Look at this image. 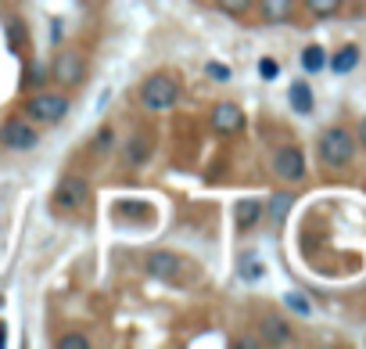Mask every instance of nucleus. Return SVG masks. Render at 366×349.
Masks as SVG:
<instances>
[{
    "label": "nucleus",
    "mask_w": 366,
    "mask_h": 349,
    "mask_svg": "<svg viewBox=\"0 0 366 349\" xmlns=\"http://www.w3.org/2000/svg\"><path fill=\"white\" fill-rule=\"evenodd\" d=\"M137 97H140V108L151 112V115L169 112V108H176V101H180V79L172 72H151L140 83Z\"/></svg>",
    "instance_id": "nucleus-1"
},
{
    "label": "nucleus",
    "mask_w": 366,
    "mask_h": 349,
    "mask_svg": "<svg viewBox=\"0 0 366 349\" xmlns=\"http://www.w3.org/2000/svg\"><path fill=\"white\" fill-rule=\"evenodd\" d=\"M316 155L323 162V170H349L352 159H356V137L344 130V127H331L319 133V145Z\"/></svg>",
    "instance_id": "nucleus-2"
},
{
    "label": "nucleus",
    "mask_w": 366,
    "mask_h": 349,
    "mask_svg": "<svg viewBox=\"0 0 366 349\" xmlns=\"http://www.w3.org/2000/svg\"><path fill=\"white\" fill-rule=\"evenodd\" d=\"M69 90H36L26 97V119L36 122V127H54V122H61L65 115H69Z\"/></svg>",
    "instance_id": "nucleus-3"
},
{
    "label": "nucleus",
    "mask_w": 366,
    "mask_h": 349,
    "mask_svg": "<svg viewBox=\"0 0 366 349\" xmlns=\"http://www.w3.org/2000/svg\"><path fill=\"white\" fill-rule=\"evenodd\" d=\"M47 69H51L54 87H61V90H76V87H83V83H86V54H83V51H76V47L58 51V54H54V61H51Z\"/></svg>",
    "instance_id": "nucleus-4"
},
{
    "label": "nucleus",
    "mask_w": 366,
    "mask_h": 349,
    "mask_svg": "<svg viewBox=\"0 0 366 349\" xmlns=\"http://www.w3.org/2000/svg\"><path fill=\"white\" fill-rule=\"evenodd\" d=\"M144 270H147V277H155V281H172V284H180L187 274H201V270H194V266H190L180 252H165V249L151 252V256L144 259Z\"/></svg>",
    "instance_id": "nucleus-5"
},
{
    "label": "nucleus",
    "mask_w": 366,
    "mask_h": 349,
    "mask_svg": "<svg viewBox=\"0 0 366 349\" xmlns=\"http://www.w3.org/2000/svg\"><path fill=\"white\" fill-rule=\"evenodd\" d=\"M51 205L58 213H83L86 205H90V184H86L83 177H61Z\"/></svg>",
    "instance_id": "nucleus-6"
},
{
    "label": "nucleus",
    "mask_w": 366,
    "mask_h": 349,
    "mask_svg": "<svg viewBox=\"0 0 366 349\" xmlns=\"http://www.w3.org/2000/svg\"><path fill=\"white\" fill-rule=\"evenodd\" d=\"M0 145H8L11 152H33L40 145V130L36 122H29L26 115H15L0 127Z\"/></svg>",
    "instance_id": "nucleus-7"
},
{
    "label": "nucleus",
    "mask_w": 366,
    "mask_h": 349,
    "mask_svg": "<svg viewBox=\"0 0 366 349\" xmlns=\"http://www.w3.org/2000/svg\"><path fill=\"white\" fill-rule=\"evenodd\" d=\"M273 173H276V180H284V184L306 180V155H301V148H294V145L276 148L273 152Z\"/></svg>",
    "instance_id": "nucleus-8"
},
{
    "label": "nucleus",
    "mask_w": 366,
    "mask_h": 349,
    "mask_svg": "<svg viewBox=\"0 0 366 349\" xmlns=\"http://www.w3.org/2000/svg\"><path fill=\"white\" fill-rule=\"evenodd\" d=\"M208 127L219 133V137H233L244 130V112L241 105H233V101H215L212 105V115H208Z\"/></svg>",
    "instance_id": "nucleus-9"
},
{
    "label": "nucleus",
    "mask_w": 366,
    "mask_h": 349,
    "mask_svg": "<svg viewBox=\"0 0 366 349\" xmlns=\"http://www.w3.org/2000/svg\"><path fill=\"white\" fill-rule=\"evenodd\" d=\"M263 216H266V202L263 198H241V202H237V209H233V223H237V231H241V234L258 227Z\"/></svg>",
    "instance_id": "nucleus-10"
},
{
    "label": "nucleus",
    "mask_w": 366,
    "mask_h": 349,
    "mask_svg": "<svg viewBox=\"0 0 366 349\" xmlns=\"http://www.w3.org/2000/svg\"><path fill=\"white\" fill-rule=\"evenodd\" d=\"M258 332H263V339L269 346H291V327H288V320L280 317V314H263Z\"/></svg>",
    "instance_id": "nucleus-11"
},
{
    "label": "nucleus",
    "mask_w": 366,
    "mask_h": 349,
    "mask_svg": "<svg viewBox=\"0 0 366 349\" xmlns=\"http://www.w3.org/2000/svg\"><path fill=\"white\" fill-rule=\"evenodd\" d=\"M255 4H258V18L266 26H280L294 15V0H255Z\"/></svg>",
    "instance_id": "nucleus-12"
},
{
    "label": "nucleus",
    "mask_w": 366,
    "mask_h": 349,
    "mask_svg": "<svg viewBox=\"0 0 366 349\" xmlns=\"http://www.w3.org/2000/svg\"><path fill=\"white\" fill-rule=\"evenodd\" d=\"M151 159V137H140V133H133L126 140V166H144V162Z\"/></svg>",
    "instance_id": "nucleus-13"
},
{
    "label": "nucleus",
    "mask_w": 366,
    "mask_h": 349,
    "mask_svg": "<svg viewBox=\"0 0 366 349\" xmlns=\"http://www.w3.org/2000/svg\"><path fill=\"white\" fill-rule=\"evenodd\" d=\"M359 58H363V54H359V47H356V44H344V47H341V51L331 58V72H338V76H349V72L359 65Z\"/></svg>",
    "instance_id": "nucleus-14"
},
{
    "label": "nucleus",
    "mask_w": 366,
    "mask_h": 349,
    "mask_svg": "<svg viewBox=\"0 0 366 349\" xmlns=\"http://www.w3.org/2000/svg\"><path fill=\"white\" fill-rule=\"evenodd\" d=\"M288 97H291V108H294L298 115H309V112H313V87L306 83V79H294Z\"/></svg>",
    "instance_id": "nucleus-15"
},
{
    "label": "nucleus",
    "mask_w": 366,
    "mask_h": 349,
    "mask_svg": "<svg viewBox=\"0 0 366 349\" xmlns=\"http://www.w3.org/2000/svg\"><path fill=\"white\" fill-rule=\"evenodd\" d=\"M301 69L306 72H323L327 69V51H323L319 44H309L306 51H301Z\"/></svg>",
    "instance_id": "nucleus-16"
},
{
    "label": "nucleus",
    "mask_w": 366,
    "mask_h": 349,
    "mask_svg": "<svg viewBox=\"0 0 366 349\" xmlns=\"http://www.w3.org/2000/svg\"><path fill=\"white\" fill-rule=\"evenodd\" d=\"M288 209H291V195H288V191H276V195L269 198V205H266V216H269L273 223H284Z\"/></svg>",
    "instance_id": "nucleus-17"
},
{
    "label": "nucleus",
    "mask_w": 366,
    "mask_h": 349,
    "mask_svg": "<svg viewBox=\"0 0 366 349\" xmlns=\"http://www.w3.org/2000/svg\"><path fill=\"white\" fill-rule=\"evenodd\" d=\"M341 4H344V0H306V11L313 18H334L341 11Z\"/></svg>",
    "instance_id": "nucleus-18"
},
{
    "label": "nucleus",
    "mask_w": 366,
    "mask_h": 349,
    "mask_svg": "<svg viewBox=\"0 0 366 349\" xmlns=\"http://www.w3.org/2000/svg\"><path fill=\"white\" fill-rule=\"evenodd\" d=\"M215 8H219L223 15H233V18H241L255 8V0H215Z\"/></svg>",
    "instance_id": "nucleus-19"
},
{
    "label": "nucleus",
    "mask_w": 366,
    "mask_h": 349,
    "mask_svg": "<svg viewBox=\"0 0 366 349\" xmlns=\"http://www.w3.org/2000/svg\"><path fill=\"white\" fill-rule=\"evenodd\" d=\"M94 148L97 152H112L115 148V127H101L97 137H94Z\"/></svg>",
    "instance_id": "nucleus-20"
},
{
    "label": "nucleus",
    "mask_w": 366,
    "mask_h": 349,
    "mask_svg": "<svg viewBox=\"0 0 366 349\" xmlns=\"http://www.w3.org/2000/svg\"><path fill=\"white\" fill-rule=\"evenodd\" d=\"M205 72H208V79H215V83H230V65H223V61H208L205 65Z\"/></svg>",
    "instance_id": "nucleus-21"
},
{
    "label": "nucleus",
    "mask_w": 366,
    "mask_h": 349,
    "mask_svg": "<svg viewBox=\"0 0 366 349\" xmlns=\"http://www.w3.org/2000/svg\"><path fill=\"white\" fill-rule=\"evenodd\" d=\"M284 302H288V310H294V314H301V317H309V314H313V306L306 302V295H298V292H291Z\"/></svg>",
    "instance_id": "nucleus-22"
},
{
    "label": "nucleus",
    "mask_w": 366,
    "mask_h": 349,
    "mask_svg": "<svg viewBox=\"0 0 366 349\" xmlns=\"http://www.w3.org/2000/svg\"><path fill=\"white\" fill-rule=\"evenodd\" d=\"M58 346H61V349H86V346H90V339L76 332V335H61V339H58Z\"/></svg>",
    "instance_id": "nucleus-23"
},
{
    "label": "nucleus",
    "mask_w": 366,
    "mask_h": 349,
    "mask_svg": "<svg viewBox=\"0 0 366 349\" xmlns=\"http://www.w3.org/2000/svg\"><path fill=\"white\" fill-rule=\"evenodd\" d=\"M47 76H51V69H43V65H29V79H22V83H26V87H40Z\"/></svg>",
    "instance_id": "nucleus-24"
},
{
    "label": "nucleus",
    "mask_w": 366,
    "mask_h": 349,
    "mask_svg": "<svg viewBox=\"0 0 366 349\" xmlns=\"http://www.w3.org/2000/svg\"><path fill=\"white\" fill-rule=\"evenodd\" d=\"M258 72H263V79H276L280 76V65H276L273 58H263V61H258Z\"/></svg>",
    "instance_id": "nucleus-25"
},
{
    "label": "nucleus",
    "mask_w": 366,
    "mask_h": 349,
    "mask_svg": "<svg viewBox=\"0 0 366 349\" xmlns=\"http://www.w3.org/2000/svg\"><path fill=\"white\" fill-rule=\"evenodd\" d=\"M241 270H244V281H258L263 277V263H244Z\"/></svg>",
    "instance_id": "nucleus-26"
},
{
    "label": "nucleus",
    "mask_w": 366,
    "mask_h": 349,
    "mask_svg": "<svg viewBox=\"0 0 366 349\" xmlns=\"http://www.w3.org/2000/svg\"><path fill=\"white\" fill-rule=\"evenodd\" d=\"M356 133H359V145L366 148V115L359 119V127H356Z\"/></svg>",
    "instance_id": "nucleus-27"
},
{
    "label": "nucleus",
    "mask_w": 366,
    "mask_h": 349,
    "mask_svg": "<svg viewBox=\"0 0 366 349\" xmlns=\"http://www.w3.org/2000/svg\"><path fill=\"white\" fill-rule=\"evenodd\" d=\"M8 342V335H4V324H0V346H4Z\"/></svg>",
    "instance_id": "nucleus-28"
},
{
    "label": "nucleus",
    "mask_w": 366,
    "mask_h": 349,
    "mask_svg": "<svg viewBox=\"0 0 366 349\" xmlns=\"http://www.w3.org/2000/svg\"><path fill=\"white\" fill-rule=\"evenodd\" d=\"M0 4H8V0H0Z\"/></svg>",
    "instance_id": "nucleus-29"
}]
</instances>
